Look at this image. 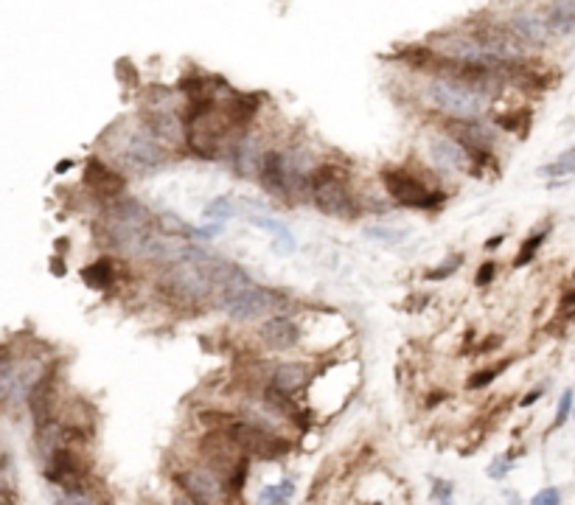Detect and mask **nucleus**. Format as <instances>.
<instances>
[{"instance_id": "20e7f679", "label": "nucleus", "mask_w": 575, "mask_h": 505, "mask_svg": "<svg viewBox=\"0 0 575 505\" xmlns=\"http://www.w3.org/2000/svg\"><path fill=\"white\" fill-rule=\"evenodd\" d=\"M219 306L239 323H250V321H261L266 315L278 312L286 306V295L269 289V286H259V283H247L242 289H233V292H222L217 295Z\"/></svg>"}, {"instance_id": "0eeeda50", "label": "nucleus", "mask_w": 575, "mask_h": 505, "mask_svg": "<svg viewBox=\"0 0 575 505\" xmlns=\"http://www.w3.org/2000/svg\"><path fill=\"white\" fill-rule=\"evenodd\" d=\"M180 489L197 500V503H224L227 500V491H224V483L208 469V466H194V469H185L177 474Z\"/></svg>"}, {"instance_id": "412c9836", "label": "nucleus", "mask_w": 575, "mask_h": 505, "mask_svg": "<svg viewBox=\"0 0 575 505\" xmlns=\"http://www.w3.org/2000/svg\"><path fill=\"white\" fill-rule=\"evenodd\" d=\"M508 368V363H499V365L494 368H486V370H480V373H475L469 382H466V387L469 390H480V387H486V385H491L494 379H497V373H502Z\"/></svg>"}, {"instance_id": "473e14b6", "label": "nucleus", "mask_w": 575, "mask_h": 505, "mask_svg": "<svg viewBox=\"0 0 575 505\" xmlns=\"http://www.w3.org/2000/svg\"><path fill=\"white\" fill-rule=\"evenodd\" d=\"M502 244V236H494V239H488L486 241V250H497Z\"/></svg>"}, {"instance_id": "7c9ffc66", "label": "nucleus", "mask_w": 575, "mask_h": 505, "mask_svg": "<svg viewBox=\"0 0 575 505\" xmlns=\"http://www.w3.org/2000/svg\"><path fill=\"white\" fill-rule=\"evenodd\" d=\"M542 393H544V387H536V390H531V393H528V396H525L519 405H522V407H531V405H536V402L542 399Z\"/></svg>"}, {"instance_id": "4be33fe9", "label": "nucleus", "mask_w": 575, "mask_h": 505, "mask_svg": "<svg viewBox=\"0 0 575 505\" xmlns=\"http://www.w3.org/2000/svg\"><path fill=\"white\" fill-rule=\"evenodd\" d=\"M573 399L575 393L573 390H564V396L559 399V410H556V421H553V429H559V427H564V421H567V415L573 413Z\"/></svg>"}, {"instance_id": "b1692460", "label": "nucleus", "mask_w": 575, "mask_h": 505, "mask_svg": "<svg viewBox=\"0 0 575 505\" xmlns=\"http://www.w3.org/2000/svg\"><path fill=\"white\" fill-rule=\"evenodd\" d=\"M205 217H211V219H230V217H233V205H230L224 197H219V199H214V202L205 208Z\"/></svg>"}, {"instance_id": "6ab92c4d", "label": "nucleus", "mask_w": 575, "mask_h": 505, "mask_svg": "<svg viewBox=\"0 0 575 505\" xmlns=\"http://www.w3.org/2000/svg\"><path fill=\"white\" fill-rule=\"evenodd\" d=\"M539 175H542V177H564V175H575V149L564 152L559 160L542 166Z\"/></svg>"}, {"instance_id": "f8f14e48", "label": "nucleus", "mask_w": 575, "mask_h": 505, "mask_svg": "<svg viewBox=\"0 0 575 505\" xmlns=\"http://www.w3.org/2000/svg\"><path fill=\"white\" fill-rule=\"evenodd\" d=\"M259 340L264 343L269 351H289L301 343V328L298 323L278 315V318H266L259 328Z\"/></svg>"}, {"instance_id": "ddd939ff", "label": "nucleus", "mask_w": 575, "mask_h": 505, "mask_svg": "<svg viewBox=\"0 0 575 505\" xmlns=\"http://www.w3.org/2000/svg\"><path fill=\"white\" fill-rule=\"evenodd\" d=\"M311 379V368L304 363H284L269 373V385L266 390L281 393V396H295L298 390H304Z\"/></svg>"}, {"instance_id": "2eb2a0df", "label": "nucleus", "mask_w": 575, "mask_h": 505, "mask_svg": "<svg viewBox=\"0 0 575 505\" xmlns=\"http://www.w3.org/2000/svg\"><path fill=\"white\" fill-rule=\"evenodd\" d=\"M261 140L256 135H239V140L233 143V163H236V172L250 177V175H259V163H261Z\"/></svg>"}, {"instance_id": "f03ea898", "label": "nucleus", "mask_w": 575, "mask_h": 505, "mask_svg": "<svg viewBox=\"0 0 575 505\" xmlns=\"http://www.w3.org/2000/svg\"><path fill=\"white\" fill-rule=\"evenodd\" d=\"M110 149H113V157L135 175H155L169 163L166 146L149 132L146 124H138L133 130L113 135Z\"/></svg>"}, {"instance_id": "c756f323", "label": "nucleus", "mask_w": 575, "mask_h": 505, "mask_svg": "<svg viewBox=\"0 0 575 505\" xmlns=\"http://www.w3.org/2000/svg\"><path fill=\"white\" fill-rule=\"evenodd\" d=\"M365 233H368V236H376V239H393V241L398 239V233H393V230H382V228H368Z\"/></svg>"}, {"instance_id": "c85d7f7f", "label": "nucleus", "mask_w": 575, "mask_h": 505, "mask_svg": "<svg viewBox=\"0 0 575 505\" xmlns=\"http://www.w3.org/2000/svg\"><path fill=\"white\" fill-rule=\"evenodd\" d=\"M250 222H253V225H259V228L272 230V233H284V230H286L284 225H281V222H275V219H264V217H253Z\"/></svg>"}, {"instance_id": "393cba45", "label": "nucleus", "mask_w": 575, "mask_h": 505, "mask_svg": "<svg viewBox=\"0 0 575 505\" xmlns=\"http://www.w3.org/2000/svg\"><path fill=\"white\" fill-rule=\"evenodd\" d=\"M561 503V491L559 489H544L533 497V505H559Z\"/></svg>"}, {"instance_id": "2f4dec72", "label": "nucleus", "mask_w": 575, "mask_h": 505, "mask_svg": "<svg viewBox=\"0 0 575 505\" xmlns=\"http://www.w3.org/2000/svg\"><path fill=\"white\" fill-rule=\"evenodd\" d=\"M575 306V289H570L564 298H561V309H573Z\"/></svg>"}, {"instance_id": "bb28decb", "label": "nucleus", "mask_w": 575, "mask_h": 505, "mask_svg": "<svg viewBox=\"0 0 575 505\" xmlns=\"http://www.w3.org/2000/svg\"><path fill=\"white\" fill-rule=\"evenodd\" d=\"M494 276H497V264L494 261H486L480 270H477V278H475V283L477 286H488L491 281H494Z\"/></svg>"}, {"instance_id": "a211bd4d", "label": "nucleus", "mask_w": 575, "mask_h": 505, "mask_svg": "<svg viewBox=\"0 0 575 505\" xmlns=\"http://www.w3.org/2000/svg\"><path fill=\"white\" fill-rule=\"evenodd\" d=\"M544 239H547V228L544 230H536L533 236H528L525 241H522V247H519V253H517V259H514V267H525V264H531L533 256H536V250L544 244Z\"/></svg>"}, {"instance_id": "4468645a", "label": "nucleus", "mask_w": 575, "mask_h": 505, "mask_svg": "<svg viewBox=\"0 0 575 505\" xmlns=\"http://www.w3.org/2000/svg\"><path fill=\"white\" fill-rule=\"evenodd\" d=\"M553 40L556 37H570L575 34V0H553L544 11H542Z\"/></svg>"}, {"instance_id": "cd10ccee", "label": "nucleus", "mask_w": 575, "mask_h": 505, "mask_svg": "<svg viewBox=\"0 0 575 505\" xmlns=\"http://www.w3.org/2000/svg\"><path fill=\"white\" fill-rule=\"evenodd\" d=\"M511 463V458H497L494 463H491V469H488V477H494V480H499V477H505L508 474V466Z\"/></svg>"}, {"instance_id": "7ed1b4c3", "label": "nucleus", "mask_w": 575, "mask_h": 505, "mask_svg": "<svg viewBox=\"0 0 575 505\" xmlns=\"http://www.w3.org/2000/svg\"><path fill=\"white\" fill-rule=\"evenodd\" d=\"M309 197L311 202L337 219H354L359 214L354 194L348 191V172L337 166H314L309 177Z\"/></svg>"}, {"instance_id": "39448f33", "label": "nucleus", "mask_w": 575, "mask_h": 505, "mask_svg": "<svg viewBox=\"0 0 575 505\" xmlns=\"http://www.w3.org/2000/svg\"><path fill=\"white\" fill-rule=\"evenodd\" d=\"M227 435L236 441V447L250 455V458H264V460H275L281 455L289 452V441H284L275 429H264L259 424H250L244 418H233L224 424Z\"/></svg>"}, {"instance_id": "5701e85b", "label": "nucleus", "mask_w": 575, "mask_h": 505, "mask_svg": "<svg viewBox=\"0 0 575 505\" xmlns=\"http://www.w3.org/2000/svg\"><path fill=\"white\" fill-rule=\"evenodd\" d=\"M460 261H463V256H452V259H446V261H441V267H435V270H430L427 273V278L430 281H441V278H449L457 267H460Z\"/></svg>"}, {"instance_id": "a878e982", "label": "nucleus", "mask_w": 575, "mask_h": 505, "mask_svg": "<svg viewBox=\"0 0 575 505\" xmlns=\"http://www.w3.org/2000/svg\"><path fill=\"white\" fill-rule=\"evenodd\" d=\"M275 253L278 256H289V253H295V239L284 230V233H278V241H275Z\"/></svg>"}, {"instance_id": "9d476101", "label": "nucleus", "mask_w": 575, "mask_h": 505, "mask_svg": "<svg viewBox=\"0 0 575 505\" xmlns=\"http://www.w3.org/2000/svg\"><path fill=\"white\" fill-rule=\"evenodd\" d=\"M446 135L463 143L469 152H488L494 143V130L477 118H446Z\"/></svg>"}, {"instance_id": "423d86ee", "label": "nucleus", "mask_w": 575, "mask_h": 505, "mask_svg": "<svg viewBox=\"0 0 575 505\" xmlns=\"http://www.w3.org/2000/svg\"><path fill=\"white\" fill-rule=\"evenodd\" d=\"M385 191L396 199L398 205H410V208H438L446 194L443 191H432L421 177L404 172V169H388L382 175Z\"/></svg>"}, {"instance_id": "f257e3e1", "label": "nucleus", "mask_w": 575, "mask_h": 505, "mask_svg": "<svg viewBox=\"0 0 575 505\" xmlns=\"http://www.w3.org/2000/svg\"><path fill=\"white\" fill-rule=\"evenodd\" d=\"M160 286L180 303H202L217 295V259L191 244L185 256L166 264Z\"/></svg>"}, {"instance_id": "9b49d317", "label": "nucleus", "mask_w": 575, "mask_h": 505, "mask_svg": "<svg viewBox=\"0 0 575 505\" xmlns=\"http://www.w3.org/2000/svg\"><path fill=\"white\" fill-rule=\"evenodd\" d=\"M85 185L101 199H115L124 194L127 180H124V175H118L115 169H110L98 157H90L88 166H85Z\"/></svg>"}, {"instance_id": "6e6552de", "label": "nucleus", "mask_w": 575, "mask_h": 505, "mask_svg": "<svg viewBox=\"0 0 575 505\" xmlns=\"http://www.w3.org/2000/svg\"><path fill=\"white\" fill-rule=\"evenodd\" d=\"M430 155H432L438 172H446V175H452V172H472V152L463 143L449 138V135H435V138L430 140Z\"/></svg>"}, {"instance_id": "aec40b11", "label": "nucleus", "mask_w": 575, "mask_h": 505, "mask_svg": "<svg viewBox=\"0 0 575 505\" xmlns=\"http://www.w3.org/2000/svg\"><path fill=\"white\" fill-rule=\"evenodd\" d=\"M292 491H295L292 480H281L278 486H266L264 491L259 494V503H286L292 497Z\"/></svg>"}, {"instance_id": "72a5a7b5", "label": "nucleus", "mask_w": 575, "mask_h": 505, "mask_svg": "<svg viewBox=\"0 0 575 505\" xmlns=\"http://www.w3.org/2000/svg\"><path fill=\"white\" fill-rule=\"evenodd\" d=\"M68 169H71V160H65V163L56 166V172H68Z\"/></svg>"}, {"instance_id": "dca6fc26", "label": "nucleus", "mask_w": 575, "mask_h": 505, "mask_svg": "<svg viewBox=\"0 0 575 505\" xmlns=\"http://www.w3.org/2000/svg\"><path fill=\"white\" fill-rule=\"evenodd\" d=\"M259 175H261V185L272 197L286 199V188H284V169H281V149H269L261 155L259 163Z\"/></svg>"}, {"instance_id": "1a4fd4ad", "label": "nucleus", "mask_w": 575, "mask_h": 505, "mask_svg": "<svg viewBox=\"0 0 575 505\" xmlns=\"http://www.w3.org/2000/svg\"><path fill=\"white\" fill-rule=\"evenodd\" d=\"M505 26L525 48H542L553 40V34H550V28L539 11H517L508 17Z\"/></svg>"}, {"instance_id": "f3484780", "label": "nucleus", "mask_w": 575, "mask_h": 505, "mask_svg": "<svg viewBox=\"0 0 575 505\" xmlns=\"http://www.w3.org/2000/svg\"><path fill=\"white\" fill-rule=\"evenodd\" d=\"M82 281L90 289H110L115 283V264L110 259H98L95 264L82 270Z\"/></svg>"}]
</instances>
